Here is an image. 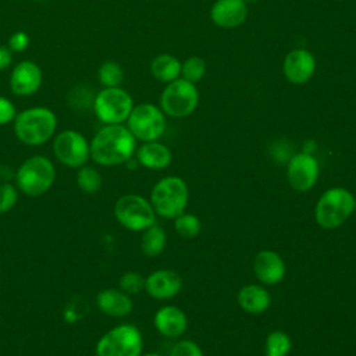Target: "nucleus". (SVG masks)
<instances>
[{
    "mask_svg": "<svg viewBox=\"0 0 356 356\" xmlns=\"http://www.w3.org/2000/svg\"><path fill=\"white\" fill-rule=\"evenodd\" d=\"M90 159L103 167L125 164L136 152V139L122 124L103 125L90 139Z\"/></svg>",
    "mask_w": 356,
    "mask_h": 356,
    "instance_id": "obj_1",
    "label": "nucleus"
},
{
    "mask_svg": "<svg viewBox=\"0 0 356 356\" xmlns=\"http://www.w3.org/2000/svg\"><path fill=\"white\" fill-rule=\"evenodd\" d=\"M14 134L26 146H40L54 138L57 131V115L44 106H35L17 113Z\"/></svg>",
    "mask_w": 356,
    "mask_h": 356,
    "instance_id": "obj_2",
    "label": "nucleus"
},
{
    "mask_svg": "<svg viewBox=\"0 0 356 356\" xmlns=\"http://www.w3.org/2000/svg\"><path fill=\"white\" fill-rule=\"evenodd\" d=\"M15 186L29 197H38L50 191L56 181L53 161L42 154L25 159L15 171Z\"/></svg>",
    "mask_w": 356,
    "mask_h": 356,
    "instance_id": "obj_3",
    "label": "nucleus"
},
{
    "mask_svg": "<svg viewBox=\"0 0 356 356\" xmlns=\"http://www.w3.org/2000/svg\"><path fill=\"white\" fill-rule=\"evenodd\" d=\"M356 200L346 188L335 186L327 189L317 200L314 209L316 222L324 229L341 227L352 216Z\"/></svg>",
    "mask_w": 356,
    "mask_h": 356,
    "instance_id": "obj_4",
    "label": "nucleus"
},
{
    "mask_svg": "<svg viewBox=\"0 0 356 356\" xmlns=\"http://www.w3.org/2000/svg\"><path fill=\"white\" fill-rule=\"evenodd\" d=\"M189 200L186 182L179 177H164L154 184L150 192V203L154 213L163 218L174 220L185 211Z\"/></svg>",
    "mask_w": 356,
    "mask_h": 356,
    "instance_id": "obj_5",
    "label": "nucleus"
},
{
    "mask_svg": "<svg viewBox=\"0 0 356 356\" xmlns=\"http://www.w3.org/2000/svg\"><path fill=\"white\" fill-rule=\"evenodd\" d=\"M142 334L132 324H120L104 332L95 346L96 356H140Z\"/></svg>",
    "mask_w": 356,
    "mask_h": 356,
    "instance_id": "obj_6",
    "label": "nucleus"
},
{
    "mask_svg": "<svg viewBox=\"0 0 356 356\" xmlns=\"http://www.w3.org/2000/svg\"><path fill=\"white\" fill-rule=\"evenodd\" d=\"M156 216L150 200L136 193L122 195L114 204V217L118 224L134 232H142L156 224Z\"/></svg>",
    "mask_w": 356,
    "mask_h": 356,
    "instance_id": "obj_7",
    "label": "nucleus"
},
{
    "mask_svg": "<svg viewBox=\"0 0 356 356\" xmlns=\"http://www.w3.org/2000/svg\"><path fill=\"white\" fill-rule=\"evenodd\" d=\"M93 113L104 125L122 124L128 120L132 108V96L121 86L103 88L93 99Z\"/></svg>",
    "mask_w": 356,
    "mask_h": 356,
    "instance_id": "obj_8",
    "label": "nucleus"
},
{
    "mask_svg": "<svg viewBox=\"0 0 356 356\" xmlns=\"http://www.w3.org/2000/svg\"><path fill=\"white\" fill-rule=\"evenodd\" d=\"M199 104V92L195 83L178 78L170 82L160 96V107L164 114L182 118L192 114Z\"/></svg>",
    "mask_w": 356,
    "mask_h": 356,
    "instance_id": "obj_9",
    "label": "nucleus"
},
{
    "mask_svg": "<svg viewBox=\"0 0 356 356\" xmlns=\"http://www.w3.org/2000/svg\"><path fill=\"white\" fill-rule=\"evenodd\" d=\"M127 127L135 139L142 142L157 140L165 131V117L161 108L150 103L134 106Z\"/></svg>",
    "mask_w": 356,
    "mask_h": 356,
    "instance_id": "obj_10",
    "label": "nucleus"
},
{
    "mask_svg": "<svg viewBox=\"0 0 356 356\" xmlns=\"http://www.w3.org/2000/svg\"><path fill=\"white\" fill-rule=\"evenodd\" d=\"M53 154L63 165L78 170L90 159L89 140L79 131L64 129L53 138Z\"/></svg>",
    "mask_w": 356,
    "mask_h": 356,
    "instance_id": "obj_11",
    "label": "nucleus"
},
{
    "mask_svg": "<svg viewBox=\"0 0 356 356\" xmlns=\"http://www.w3.org/2000/svg\"><path fill=\"white\" fill-rule=\"evenodd\" d=\"M320 174V167L317 159L306 152L293 154L286 167V175L291 186L299 192L310 191Z\"/></svg>",
    "mask_w": 356,
    "mask_h": 356,
    "instance_id": "obj_12",
    "label": "nucleus"
},
{
    "mask_svg": "<svg viewBox=\"0 0 356 356\" xmlns=\"http://www.w3.org/2000/svg\"><path fill=\"white\" fill-rule=\"evenodd\" d=\"M43 83L42 68L31 61H19L10 74V89L17 96H31L36 93Z\"/></svg>",
    "mask_w": 356,
    "mask_h": 356,
    "instance_id": "obj_13",
    "label": "nucleus"
},
{
    "mask_svg": "<svg viewBox=\"0 0 356 356\" xmlns=\"http://www.w3.org/2000/svg\"><path fill=\"white\" fill-rule=\"evenodd\" d=\"M182 289V277L168 268H160L145 278L146 293L157 300H167L177 296Z\"/></svg>",
    "mask_w": 356,
    "mask_h": 356,
    "instance_id": "obj_14",
    "label": "nucleus"
},
{
    "mask_svg": "<svg viewBox=\"0 0 356 356\" xmlns=\"http://www.w3.org/2000/svg\"><path fill=\"white\" fill-rule=\"evenodd\" d=\"M316 71V58L306 49L291 50L282 64L285 78L293 85H303L313 76Z\"/></svg>",
    "mask_w": 356,
    "mask_h": 356,
    "instance_id": "obj_15",
    "label": "nucleus"
},
{
    "mask_svg": "<svg viewBox=\"0 0 356 356\" xmlns=\"http://www.w3.org/2000/svg\"><path fill=\"white\" fill-rule=\"evenodd\" d=\"M253 271L259 282L264 285H277L284 280L286 266L277 252L264 249L254 256Z\"/></svg>",
    "mask_w": 356,
    "mask_h": 356,
    "instance_id": "obj_16",
    "label": "nucleus"
},
{
    "mask_svg": "<svg viewBox=\"0 0 356 356\" xmlns=\"http://www.w3.org/2000/svg\"><path fill=\"white\" fill-rule=\"evenodd\" d=\"M211 21L221 28H236L248 18V3L245 0H217L210 10Z\"/></svg>",
    "mask_w": 356,
    "mask_h": 356,
    "instance_id": "obj_17",
    "label": "nucleus"
},
{
    "mask_svg": "<svg viewBox=\"0 0 356 356\" xmlns=\"http://www.w3.org/2000/svg\"><path fill=\"white\" fill-rule=\"evenodd\" d=\"M153 323L163 337L178 338L186 331L188 317L182 309L168 305L156 312Z\"/></svg>",
    "mask_w": 356,
    "mask_h": 356,
    "instance_id": "obj_18",
    "label": "nucleus"
},
{
    "mask_svg": "<svg viewBox=\"0 0 356 356\" xmlns=\"http://www.w3.org/2000/svg\"><path fill=\"white\" fill-rule=\"evenodd\" d=\"M96 306L97 309L110 317L121 318L134 310V302L129 295L122 292L121 289H103L96 295Z\"/></svg>",
    "mask_w": 356,
    "mask_h": 356,
    "instance_id": "obj_19",
    "label": "nucleus"
},
{
    "mask_svg": "<svg viewBox=\"0 0 356 356\" xmlns=\"http://www.w3.org/2000/svg\"><path fill=\"white\" fill-rule=\"evenodd\" d=\"M135 153L136 161L149 170H164L172 161L171 150L157 140L143 142Z\"/></svg>",
    "mask_w": 356,
    "mask_h": 356,
    "instance_id": "obj_20",
    "label": "nucleus"
},
{
    "mask_svg": "<svg viewBox=\"0 0 356 356\" xmlns=\"http://www.w3.org/2000/svg\"><path fill=\"white\" fill-rule=\"evenodd\" d=\"M238 305L250 314L264 313L271 305V296L266 288L257 284H249L239 289Z\"/></svg>",
    "mask_w": 356,
    "mask_h": 356,
    "instance_id": "obj_21",
    "label": "nucleus"
},
{
    "mask_svg": "<svg viewBox=\"0 0 356 356\" xmlns=\"http://www.w3.org/2000/svg\"><path fill=\"white\" fill-rule=\"evenodd\" d=\"M150 72L157 81L170 83V82L179 78V75H181V63L178 61L177 57H174L168 53H163V54L156 56L152 60Z\"/></svg>",
    "mask_w": 356,
    "mask_h": 356,
    "instance_id": "obj_22",
    "label": "nucleus"
},
{
    "mask_svg": "<svg viewBox=\"0 0 356 356\" xmlns=\"http://www.w3.org/2000/svg\"><path fill=\"white\" fill-rule=\"evenodd\" d=\"M167 245L165 231L156 222L142 231L140 250L147 257H156L161 254Z\"/></svg>",
    "mask_w": 356,
    "mask_h": 356,
    "instance_id": "obj_23",
    "label": "nucleus"
},
{
    "mask_svg": "<svg viewBox=\"0 0 356 356\" xmlns=\"http://www.w3.org/2000/svg\"><path fill=\"white\" fill-rule=\"evenodd\" d=\"M75 179H76L78 188L83 193H88V195L96 193L102 188V184H103L102 174L95 167L88 165V164L78 168Z\"/></svg>",
    "mask_w": 356,
    "mask_h": 356,
    "instance_id": "obj_24",
    "label": "nucleus"
},
{
    "mask_svg": "<svg viewBox=\"0 0 356 356\" xmlns=\"http://www.w3.org/2000/svg\"><path fill=\"white\" fill-rule=\"evenodd\" d=\"M291 349L292 339L286 332L275 330L267 335L264 343L266 356H288Z\"/></svg>",
    "mask_w": 356,
    "mask_h": 356,
    "instance_id": "obj_25",
    "label": "nucleus"
},
{
    "mask_svg": "<svg viewBox=\"0 0 356 356\" xmlns=\"http://www.w3.org/2000/svg\"><path fill=\"white\" fill-rule=\"evenodd\" d=\"M174 227L177 234L184 239H193L202 231V221L197 216L191 213H182L174 218Z\"/></svg>",
    "mask_w": 356,
    "mask_h": 356,
    "instance_id": "obj_26",
    "label": "nucleus"
},
{
    "mask_svg": "<svg viewBox=\"0 0 356 356\" xmlns=\"http://www.w3.org/2000/svg\"><path fill=\"white\" fill-rule=\"evenodd\" d=\"M97 78L104 88H115L124 81V70L115 61H106L99 67Z\"/></svg>",
    "mask_w": 356,
    "mask_h": 356,
    "instance_id": "obj_27",
    "label": "nucleus"
},
{
    "mask_svg": "<svg viewBox=\"0 0 356 356\" xmlns=\"http://www.w3.org/2000/svg\"><path fill=\"white\" fill-rule=\"evenodd\" d=\"M206 74V61L202 57L191 56L181 64V76L182 79L196 83L199 82Z\"/></svg>",
    "mask_w": 356,
    "mask_h": 356,
    "instance_id": "obj_28",
    "label": "nucleus"
},
{
    "mask_svg": "<svg viewBox=\"0 0 356 356\" xmlns=\"http://www.w3.org/2000/svg\"><path fill=\"white\" fill-rule=\"evenodd\" d=\"M120 289L127 295H138L145 291V278L135 271H127L120 277Z\"/></svg>",
    "mask_w": 356,
    "mask_h": 356,
    "instance_id": "obj_29",
    "label": "nucleus"
},
{
    "mask_svg": "<svg viewBox=\"0 0 356 356\" xmlns=\"http://www.w3.org/2000/svg\"><path fill=\"white\" fill-rule=\"evenodd\" d=\"M18 202V188L10 182H0V214L8 213Z\"/></svg>",
    "mask_w": 356,
    "mask_h": 356,
    "instance_id": "obj_30",
    "label": "nucleus"
},
{
    "mask_svg": "<svg viewBox=\"0 0 356 356\" xmlns=\"http://www.w3.org/2000/svg\"><path fill=\"white\" fill-rule=\"evenodd\" d=\"M170 356H204V355L197 343H195L191 339H182L172 346Z\"/></svg>",
    "mask_w": 356,
    "mask_h": 356,
    "instance_id": "obj_31",
    "label": "nucleus"
},
{
    "mask_svg": "<svg viewBox=\"0 0 356 356\" xmlns=\"http://www.w3.org/2000/svg\"><path fill=\"white\" fill-rule=\"evenodd\" d=\"M29 42H31V38L26 32L24 31H17L14 32L10 38H8V42H7V46L11 51L14 53H21V51H25L29 46Z\"/></svg>",
    "mask_w": 356,
    "mask_h": 356,
    "instance_id": "obj_32",
    "label": "nucleus"
},
{
    "mask_svg": "<svg viewBox=\"0 0 356 356\" xmlns=\"http://www.w3.org/2000/svg\"><path fill=\"white\" fill-rule=\"evenodd\" d=\"M17 108L14 103L6 97L0 96V125H7L15 120Z\"/></svg>",
    "mask_w": 356,
    "mask_h": 356,
    "instance_id": "obj_33",
    "label": "nucleus"
},
{
    "mask_svg": "<svg viewBox=\"0 0 356 356\" xmlns=\"http://www.w3.org/2000/svg\"><path fill=\"white\" fill-rule=\"evenodd\" d=\"M13 63V51L8 49V46L0 44V71L8 68Z\"/></svg>",
    "mask_w": 356,
    "mask_h": 356,
    "instance_id": "obj_34",
    "label": "nucleus"
},
{
    "mask_svg": "<svg viewBox=\"0 0 356 356\" xmlns=\"http://www.w3.org/2000/svg\"><path fill=\"white\" fill-rule=\"evenodd\" d=\"M140 356H161L159 353H145V355H140Z\"/></svg>",
    "mask_w": 356,
    "mask_h": 356,
    "instance_id": "obj_35",
    "label": "nucleus"
},
{
    "mask_svg": "<svg viewBox=\"0 0 356 356\" xmlns=\"http://www.w3.org/2000/svg\"><path fill=\"white\" fill-rule=\"evenodd\" d=\"M245 1H246L248 4H249V3H252V4H253V3H257V1H260V0H245Z\"/></svg>",
    "mask_w": 356,
    "mask_h": 356,
    "instance_id": "obj_36",
    "label": "nucleus"
},
{
    "mask_svg": "<svg viewBox=\"0 0 356 356\" xmlns=\"http://www.w3.org/2000/svg\"><path fill=\"white\" fill-rule=\"evenodd\" d=\"M35 1H46V0H35Z\"/></svg>",
    "mask_w": 356,
    "mask_h": 356,
    "instance_id": "obj_37",
    "label": "nucleus"
}]
</instances>
